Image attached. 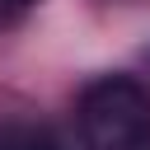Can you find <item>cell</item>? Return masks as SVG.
Listing matches in <instances>:
<instances>
[{
	"label": "cell",
	"mask_w": 150,
	"mask_h": 150,
	"mask_svg": "<svg viewBox=\"0 0 150 150\" xmlns=\"http://www.w3.org/2000/svg\"><path fill=\"white\" fill-rule=\"evenodd\" d=\"M84 150H150V94L131 75H98L75 103Z\"/></svg>",
	"instance_id": "obj_1"
},
{
	"label": "cell",
	"mask_w": 150,
	"mask_h": 150,
	"mask_svg": "<svg viewBox=\"0 0 150 150\" xmlns=\"http://www.w3.org/2000/svg\"><path fill=\"white\" fill-rule=\"evenodd\" d=\"M0 150H66V145L52 127L28 122V117H9V122H0Z\"/></svg>",
	"instance_id": "obj_2"
},
{
	"label": "cell",
	"mask_w": 150,
	"mask_h": 150,
	"mask_svg": "<svg viewBox=\"0 0 150 150\" xmlns=\"http://www.w3.org/2000/svg\"><path fill=\"white\" fill-rule=\"evenodd\" d=\"M19 5H28V0H19Z\"/></svg>",
	"instance_id": "obj_3"
}]
</instances>
